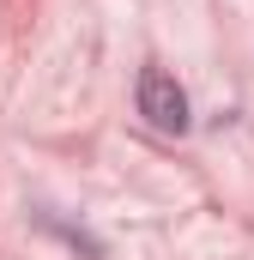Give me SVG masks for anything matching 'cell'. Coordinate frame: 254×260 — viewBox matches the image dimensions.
I'll use <instances>...</instances> for the list:
<instances>
[{"label": "cell", "instance_id": "6da1fadb", "mask_svg": "<svg viewBox=\"0 0 254 260\" xmlns=\"http://www.w3.org/2000/svg\"><path fill=\"white\" fill-rule=\"evenodd\" d=\"M139 115H145L151 127H164V133L188 127V97H182V85H176L164 67H145V73H139Z\"/></svg>", "mask_w": 254, "mask_h": 260}]
</instances>
